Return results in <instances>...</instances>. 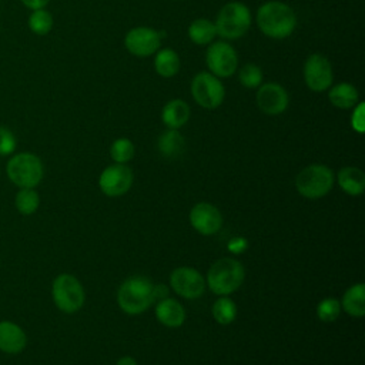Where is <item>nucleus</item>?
<instances>
[{"instance_id":"obj_1","label":"nucleus","mask_w":365,"mask_h":365,"mask_svg":"<svg viewBox=\"0 0 365 365\" xmlns=\"http://www.w3.org/2000/svg\"><path fill=\"white\" fill-rule=\"evenodd\" d=\"M255 23L265 37L284 40L295 31L297 14L289 4L278 0H269L258 7Z\"/></svg>"},{"instance_id":"obj_2","label":"nucleus","mask_w":365,"mask_h":365,"mask_svg":"<svg viewBox=\"0 0 365 365\" xmlns=\"http://www.w3.org/2000/svg\"><path fill=\"white\" fill-rule=\"evenodd\" d=\"M251 23L252 16L248 6L238 0L225 3L214 20L217 36L227 41L244 37L248 33Z\"/></svg>"},{"instance_id":"obj_3","label":"nucleus","mask_w":365,"mask_h":365,"mask_svg":"<svg viewBox=\"0 0 365 365\" xmlns=\"http://www.w3.org/2000/svg\"><path fill=\"white\" fill-rule=\"evenodd\" d=\"M117 301L125 314H141L155 301L154 285L147 277H130L120 285Z\"/></svg>"},{"instance_id":"obj_4","label":"nucleus","mask_w":365,"mask_h":365,"mask_svg":"<svg viewBox=\"0 0 365 365\" xmlns=\"http://www.w3.org/2000/svg\"><path fill=\"white\" fill-rule=\"evenodd\" d=\"M245 272L240 261L234 258H221L215 261L207 274V284L217 295L232 294L244 281Z\"/></svg>"},{"instance_id":"obj_5","label":"nucleus","mask_w":365,"mask_h":365,"mask_svg":"<svg viewBox=\"0 0 365 365\" xmlns=\"http://www.w3.org/2000/svg\"><path fill=\"white\" fill-rule=\"evenodd\" d=\"M9 180L20 188H34L43 178L41 160L33 153H17L6 165Z\"/></svg>"},{"instance_id":"obj_6","label":"nucleus","mask_w":365,"mask_h":365,"mask_svg":"<svg viewBox=\"0 0 365 365\" xmlns=\"http://www.w3.org/2000/svg\"><path fill=\"white\" fill-rule=\"evenodd\" d=\"M334 184V173L324 164H311L299 171L295 178L297 191L309 200H317L329 192Z\"/></svg>"},{"instance_id":"obj_7","label":"nucleus","mask_w":365,"mask_h":365,"mask_svg":"<svg viewBox=\"0 0 365 365\" xmlns=\"http://www.w3.org/2000/svg\"><path fill=\"white\" fill-rule=\"evenodd\" d=\"M190 91L194 101L207 110L220 107L225 98L224 83L210 71L197 73L191 80Z\"/></svg>"},{"instance_id":"obj_8","label":"nucleus","mask_w":365,"mask_h":365,"mask_svg":"<svg viewBox=\"0 0 365 365\" xmlns=\"http://www.w3.org/2000/svg\"><path fill=\"white\" fill-rule=\"evenodd\" d=\"M238 53L227 40H214L207 46L205 64L218 78H228L238 70Z\"/></svg>"},{"instance_id":"obj_9","label":"nucleus","mask_w":365,"mask_h":365,"mask_svg":"<svg viewBox=\"0 0 365 365\" xmlns=\"http://www.w3.org/2000/svg\"><path fill=\"white\" fill-rule=\"evenodd\" d=\"M51 294L56 307L66 314L78 311L84 304L83 285L74 275L70 274H61L56 277L53 281Z\"/></svg>"},{"instance_id":"obj_10","label":"nucleus","mask_w":365,"mask_h":365,"mask_svg":"<svg viewBox=\"0 0 365 365\" xmlns=\"http://www.w3.org/2000/svg\"><path fill=\"white\" fill-rule=\"evenodd\" d=\"M305 86L314 93L327 91L334 83V68L328 57L319 53L309 54L302 67Z\"/></svg>"},{"instance_id":"obj_11","label":"nucleus","mask_w":365,"mask_h":365,"mask_svg":"<svg viewBox=\"0 0 365 365\" xmlns=\"http://www.w3.org/2000/svg\"><path fill=\"white\" fill-rule=\"evenodd\" d=\"M125 50L140 58L154 56L161 48V34L148 26H137L130 29L124 36Z\"/></svg>"},{"instance_id":"obj_12","label":"nucleus","mask_w":365,"mask_h":365,"mask_svg":"<svg viewBox=\"0 0 365 365\" xmlns=\"http://www.w3.org/2000/svg\"><path fill=\"white\" fill-rule=\"evenodd\" d=\"M258 108L267 115H279L289 106V96L284 86L275 81L262 83L255 93Z\"/></svg>"},{"instance_id":"obj_13","label":"nucleus","mask_w":365,"mask_h":365,"mask_svg":"<svg viewBox=\"0 0 365 365\" xmlns=\"http://www.w3.org/2000/svg\"><path fill=\"white\" fill-rule=\"evenodd\" d=\"M171 288L182 298L194 299L204 294L205 279L191 267H178L170 275Z\"/></svg>"},{"instance_id":"obj_14","label":"nucleus","mask_w":365,"mask_h":365,"mask_svg":"<svg viewBox=\"0 0 365 365\" xmlns=\"http://www.w3.org/2000/svg\"><path fill=\"white\" fill-rule=\"evenodd\" d=\"M133 184V171L125 164L108 165L98 178L101 191L108 197H120L125 194Z\"/></svg>"},{"instance_id":"obj_15","label":"nucleus","mask_w":365,"mask_h":365,"mask_svg":"<svg viewBox=\"0 0 365 365\" xmlns=\"http://www.w3.org/2000/svg\"><path fill=\"white\" fill-rule=\"evenodd\" d=\"M190 222L202 235L215 234L222 225V215L217 207L208 202H198L190 211Z\"/></svg>"},{"instance_id":"obj_16","label":"nucleus","mask_w":365,"mask_h":365,"mask_svg":"<svg viewBox=\"0 0 365 365\" xmlns=\"http://www.w3.org/2000/svg\"><path fill=\"white\" fill-rule=\"evenodd\" d=\"M27 345L26 332L16 322L0 321V351L14 355L20 354Z\"/></svg>"},{"instance_id":"obj_17","label":"nucleus","mask_w":365,"mask_h":365,"mask_svg":"<svg viewBox=\"0 0 365 365\" xmlns=\"http://www.w3.org/2000/svg\"><path fill=\"white\" fill-rule=\"evenodd\" d=\"M191 108L187 101L181 98H173L167 101L161 110V120L167 128L178 130L190 120Z\"/></svg>"},{"instance_id":"obj_18","label":"nucleus","mask_w":365,"mask_h":365,"mask_svg":"<svg viewBox=\"0 0 365 365\" xmlns=\"http://www.w3.org/2000/svg\"><path fill=\"white\" fill-rule=\"evenodd\" d=\"M327 93L329 103L341 110H349L359 103V93L356 87L348 81L332 84Z\"/></svg>"},{"instance_id":"obj_19","label":"nucleus","mask_w":365,"mask_h":365,"mask_svg":"<svg viewBox=\"0 0 365 365\" xmlns=\"http://www.w3.org/2000/svg\"><path fill=\"white\" fill-rule=\"evenodd\" d=\"M155 317L163 325L168 328H178L185 319V311L177 299L167 297L158 301L155 307Z\"/></svg>"},{"instance_id":"obj_20","label":"nucleus","mask_w":365,"mask_h":365,"mask_svg":"<svg viewBox=\"0 0 365 365\" xmlns=\"http://www.w3.org/2000/svg\"><path fill=\"white\" fill-rule=\"evenodd\" d=\"M153 66L160 77L171 78L175 74H178L181 68V58L175 50L164 47L154 54Z\"/></svg>"},{"instance_id":"obj_21","label":"nucleus","mask_w":365,"mask_h":365,"mask_svg":"<svg viewBox=\"0 0 365 365\" xmlns=\"http://www.w3.org/2000/svg\"><path fill=\"white\" fill-rule=\"evenodd\" d=\"M188 38L197 46H208L217 37V29L212 20L200 17L190 23L187 29Z\"/></svg>"},{"instance_id":"obj_22","label":"nucleus","mask_w":365,"mask_h":365,"mask_svg":"<svg viewBox=\"0 0 365 365\" xmlns=\"http://www.w3.org/2000/svg\"><path fill=\"white\" fill-rule=\"evenodd\" d=\"M158 151L165 158H177L184 153L185 140L178 130L167 128L157 141Z\"/></svg>"},{"instance_id":"obj_23","label":"nucleus","mask_w":365,"mask_h":365,"mask_svg":"<svg viewBox=\"0 0 365 365\" xmlns=\"http://www.w3.org/2000/svg\"><path fill=\"white\" fill-rule=\"evenodd\" d=\"M338 184L349 195H359L365 190V174L358 167H344L338 173Z\"/></svg>"},{"instance_id":"obj_24","label":"nucleus","mask_w":365,"mask_h":365,"mask_svg":"<svg viewBox=\"0 0 365 365\" xmlns=\"http://www.w3.org/2000/svg\"><path fill=\"white\" fill-rule=\"evenodd\" d=\"M341 307L351 317H364L365 315V285L356 284L348 288L342 297Z\"/></svg>"},{"instance_id":"obj_25","label":"nucleus","mask_w":365,"mask_h":365,"mask_svg":"<svg viewBox=\"0 0 365 365\" xmlns=\"http://www.w3.org/2000/svg\"><path fill=\"white\" fill-rule=\"evenodd\" d=\"M27 23H29V29L31 30V33H34L37 36H46L51 31V29L54 26V19L48 10L37 9V10H31Z\"/></svg>"},{"instance_id":"obj_26","label":"nucleus","mask_w":365,"mask_h":365,"mask_svg":"<svg viewBox=\"0 0 365 365\" xmlns=\"http://www.w3.org/2000/svg\"><path fill=\"white\" fill-rule=\"evenodd\" d=\"M17 211L23 215H31L40 205V195L34 188H20L14 198Z\"/></svg>"},{"instance_id":"obj_27","label":"nucleus","mask_w":365,"mask_h":365,"mask_svg":"<svg viewBox=\"0 0 365 365\" xmlns=\"http://www.w3.org/2000/svg\"><path fill=\"white\" fill-rule=\"evenodd\" d=\"M212 317L221 325L231 324L237 317V305L232 299L222 297L212 305Z\"/></svg>"},{"instance_id":"obj_28","label":"nucleus","mask_w":365,"mask_h":365,"mask_svg":"<svg viewBox=\"0 0 365 365\" xmlns=\"http://www.w3.org/2000/svg\"><path fill=\"white\" fill-rule=\"evenodd\" d=\"M262 68L255 63H247L238 70V81L245 88H258L264 81Z\"/></svg>"},{"instance_id":"obj_29","label":"nucleus","mask_w":365,"mask_h":365,"mask_svg":"<svg viewBox=\"0 0 365 365\" xmlns=\"http://www.w3.org/2000/svg\"><path fill=\"white\" fill-rule=\"evenodd\" d=\"M134 153H135V147L133 141L125 137L117 138L110 147V155L114 160V163H118V164H125L127 161H130L134 157Z\"/></svg>"},{"instance_id":"obj_30","label":"nucleus","mask_w":365,"mask_h":365,"mask_svg":"<svg viewBox=\"0 0 365 365\" xmlns=\"http://www.w3.org/2000/svg\"><path fill=\"white\" fill-rule=\"evenodd\" d=\"M341 302L335 298H325L317 307V315L324 322H332L339 317Z\"/></svg>"},{"instance_id":"obj_31","label":"nucleus","mask_w":365,"mask_h":365,"mask_svg":"<svg viewBox=\"0 0 365 365\" xmlns=\"http://www.w3.org/2000/svg\"><path fill=\"white\" fill-rule=\"evenodd\" d=\"M17 138L11 130L0 125V155H10L16 151Z\"/></svg>"},{"instance_id":"obj_32","label":"nucleus","mask_w":365,"mask_h":365,"mask_svg":"<svg viewBox=\"0 0 365 365\" xmlns=\"http://www.w3.org/2000/svg\"><path fill=\"white\" fill-rule=\"evenodd\" d=\"M351 125L358 134H362L365 130V106L362 101H359L355 107H352Z\"/></svg>"},{"instance_id":"obj_33","label":"nucleus","mask_w":365,"mask_h":365,"mask_svg":"<svg viewBox=\"0 0 365 365\" xmlns=\"http://www.w3.org/2000/svg\"><path fill=\"white\" fill-rule=\"evenodd\" d=\"M23 6H26L30 10H37V9H46V6L50 3V0H20Z\"/></svg>"},{"instance_id":"obj_34","label":"nucleus","mask_w":365,"mask_h":365,"mask_svg":"<svg viewBox=\"0 0 365 365\" xmlns=\"http://www.w3.org/2000/svg\"><path fill=\"white\" fill-rule=\"evenodd\" d=\"M168 295V289L165 285H154V298L164 299Z\"/></svg>"},{"instance_id":"obj_35","label":"nucleus","mask_w":365,"mask_h":365,"mask_svg":"<svg viewBox=\"0 0 365 365\" xmlns=\"http://www.w3.org/2000/svg\"><path fill=\"white\" fill-rule=\"evenodd\" d=\"M117 365H137V362L131 356H123L117 361Z\"/></svg>"}]
</instances>
